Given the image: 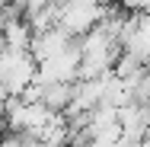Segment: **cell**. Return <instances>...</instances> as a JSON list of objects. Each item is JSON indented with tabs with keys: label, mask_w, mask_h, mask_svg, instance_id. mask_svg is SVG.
Returning <instances> with one entry per match:
<instances>
[{
	"label": "cell",
	"mask_w": 150,
	"mask_h": 147,
	"mask_svg": "<svg viewBox=\"0 0 150 147\" xmlns=\"http://www.w3.org/2000/svg\"><path fill=\"white\" fill-rule=\"evenodd\" d=\"M38 80V64L29 51H3L0 55V83L10 96H23L26 89Z\"/></svg>",
	"instance_id": "obj_2"
},
{
	"label": "cell",
	"mask_w": 150,
	"mask_h": 147,
	"mask_svg": "<svg viewBox=\"0 0 150 147\" xmlns=\"http://www.w3.org/2000/svg\"><path fill=\"white\" fill-rule=\"evenodd\" d=\"M77 38H70L67 32L61 29H48V32H38L35 38H32V48H29V55L35 58V64H45V61H51V58H58V55H64L70 45H74Z\"/></svg>",
	"instance_id": "obj_3"
},
{
	"label": "cell",
	"mask_w": 150,
	"mask_h": 147,
	"mask_svg": "<svg viewBox=\"0 0 150 147\" xmlns=\"http://www.w3.org/2000/svg\"><path fill=\"white\" fill-rule=\"evenodd\" d=\"M61 3V29L70 38H86L105 16V6H99L96 0H58Z\"/></svg>",
	"instance_id": "obj_1"
},
{
	"label": "cell",
	"mask_w": 150,
	"mask_h": 147,
	"mask_svg": "<svg viewBox=\"0 0 150 147\" xmlns=\"http://www.w3.org/2000/svg\"><path fill=\"white\" fill-rule=\"evenodd\" d=\"M48 112L64 115L74 102V83H42V99H38Z\"/></svg>",
	"instance_id": "obj_4"
},
{
	"label": "cell",
	"mask_w": 150,
	"mask_h": 147,
	"mask_svg": "<svg viewBox=\"0 0 150 147\" xmlns=\"http://www.w3.org/2000/svg\"><path fill=\"white\" fill-rule=\"evenodd\" d=\"M32 38H35V32H32L29 19L10 23V26L3 29V42H6L10 51H29V48H32Z\"/></svg>",
	"instance_id": "obj_5"
}]
</instances>
